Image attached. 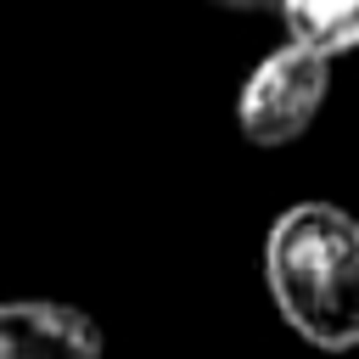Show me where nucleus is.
I'll return each mask as SVG.
<instances>
[{"instance_id":"f257e3e1","label":"nucleus","mask_w":359,"mask_h":359,"mask_svg":"<svg viewBox=\"0 0 359 359\" xmlns=\"http://www.w3.org/2000/svg\"><path fill=\"white\" fill-rule=\"evenodd\" d=\"M264 286L280 320L325 348L359 342V224L337 202H292L264 236Z\"/></svg>"},{"instance_id":"f03ea898","label":"nucleus","mask_w":359,"mask_h":359,"mask_svg":"<svg viewBox=\"0 0 359 359\" xmlns=\"http://www.w3.org/2000/svg\"><path fill=\"white\" fill-rule=\"evenodd\" d=\"M331 95V56L309 50V45H280L269 50L247 84H241V101H236V123H241V140L247 146H292L325 107Z\"/></svg>"},{"instance_id":"39448f33","label":"nucleus","mask_w":359,"mask_h":359,"mask_svg":"<svg viewBox=\"0 0 359 359\" xmlns=\"http://www.w3.org/2000/svg\"><path fill=\"white\" fill-rule=\"evenodd\" d=\"M213 6H224V11H264V6H275V0H213Z\"/></svg>"},{"instance_id":"20e7f679","label":"nucleus","mask_w":359,"mask_h":359,"mask_svg":"<svg viewBox=\"0 0 359 359\" xmlns=\"http://www.w3.org/2000/svg\"><path fill=\"white\" fill-rule=\"evenodd\" d=\"M286 17L292 45H309L320 56H348L359 45V0H275Z\"/></svg>"},{"instance_id":"7ed1b4c3","label":"nucleus","mask_w":359,"mask_h":359,"mask_svg":"<svg viewBox=\"0 0 359 359\" xmlns=\"http://www.w3.org/2000/svg\"><path fill=\"white\" fill-rule=\"evenodd\" d=\"M107 337L95 314L62 297H11L0 303V359H101Z\"/></svg>"}]
</instances>
